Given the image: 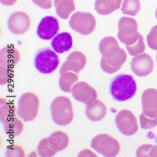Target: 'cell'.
Wrapping results in <instances>:
<instances>
[{
	"instance_id": "6da1fadb",
	"label": "cell",
	"mask_w": 157,
	"mask_h": 157,
	"mask_svg": "<svg viewBox=\"0 0 157 157\" xmlns=\"http://www.w3.org/2000/svg\"><path fill=\"white\" fill-rule=\"evenodd\" d=\"M137 90L136 83L130 75H118L112 79L109 85V93L116 101L123 102L131 99Z\"/></svg>"
},
{
	"instance_id": "7a4b0ae2",
	"label": "cell",
	"mask_w": 157,
	"mask_h": 157,
	"mask_svg": "<svg viewBox=\"0 0 157 157\" xmlns=\"http://www.w3.org/2000/svg\"><path fill=\"white\" fill-rule=\"evenodd\" d=\"M51 112L53 122L59 126L70 124L74 117L72 103L67 96H59L55 98L51 105Z\"/></svg>"
},
{
	"instance_id": "3957f363",
	"label": "cell",
	"mask_w": 157,
	"mask_h": 157,
	"mask_svg": "<svg viewBox=\"0 0 157 157\" xmlns=\"http://www.w3.org/2000/svg\"><path fill=\"white\" fill-rule=\"evenodd\" d=\"M14 105L4 103L1 106V121L3 124L5 134L9 136H16L21 134L24 125L17 116Z\"/></svg>"
},
{
	"instance_id": "277c9868",
	"label": "cell",
	"mask_w": 157,
	"mask_h": 157,
	"mask_svg": "<svg viewBox=\"0 0 157 157\" xmlns=\"http://www.w3.org/2000/svg\"><path fill=\"white\" fill-rule=\"evenodd\" d=\"M39 107L40 100L36 94L25 93L18 100L17 114L24 121H31L38 115Z\"/></svg>"
},
{
	"instance_id": "5b68a950",
	"label": "cell",
	"mask_w": 157,
	"mask_h": 157,
	"mask_svg": "<svg viewBox=\"0 0 157 157\" xmlns=\"http://www.w3.org/2000/svg\"><path fill=\"white\" fill-rule=\"evenodd\" d=\"M34 66L38 72L49 74L57 70L59 64L58 55L49 47L40 49L34 56Z\"/></svg>"
},
{
	"instance_id": "8992f818",
	"label": "cell",
	"mask_w": 157,
	"mask_h": 157,
	"mask_svg": "<svg viewBox=\"0 0 157 157\" xmlns=\"http://www.w3.org/2000/svg\"><path fill=\"white\" fill-rule=\"evenodd\" d=\"M117 37L126 46H131L139 39L141 34L138 32L136 21L132 17H123L118 23Z\"/></svg>"
},
{
	"instance_id": "52a82bcc",
	"label": "cell",
	"mask_w": 157,
	"mask_h": 157,
	"mask_svg": "<svg viewBox=\"0 0 157 157\" xmlns=\"http://www.w3.org/2000/svg\"><path fill=\"white\" fill-rule=\"evenodd\" d=\"M91 146L99 154L105 157H115L121 150L119 142L106 134L95 136L91 142Z\"/></svg>"
},
{
	"instance_id": "ba28073f",
	"label": "cell",
	"mask_w": 157,
	"mask_h": 157,
	"mask_svg": "<svg viewBox=\"0 0 157 157\" xmlns=\"http://www.w3.org/2000/svg\"><path fill=\"white\" fill-rule=\"evenodd\" d=\"M68 24L73 30L80 35L87 36L94 30L96 21L94 17L90 13L77 11L71 16Z\"/></svg>"
},
{
	"instance_id": "9c48e42d",
	"label": "cell",
	"mask_w": 157,
	"mask_h": 157,
	"mask_svg": "<svg viewBox=\"0 0 157 157\" xmlns=\"http://www.w3.org/2000/svg\"><path fill=\"white\" fill-rule=\"evenodd\" d=\"M115 122L119 131L124 136H133L139 128L136 117L128 109H123L119 112L116 117Z\"/></svg>"
},
{
	"instance_id": "30bf717a",
	"label": "cell",
	"mask_w": 157,
	"mask_h": 157,
	"mask_svg": "<svg viewBox=\"0 0 157 157\" xmlns=\"http://www.w3.org/2000/svg\"><path fill=\"white\" fill-rule=\"evenodd\" d=\"M71 92L75 100L86 105L94 101L98 97L96 90L85 81L75 84Z\"/></svg>"
},
{
	"instance_id": "8fae6325",
	"label": "cell",
	"mask_w": 157,
	"mask_h": 157,
	"mask_svg": "<svg viewBox=\"0 0 157 157\" xmlns=\"http://www.w3.org/2000/svg\"><path fill=\"white\" fill-rule=\"evenodd\" d=\"M7 26L10 31L13 34L23 35L26 33L30 27V18L25 12L17 11L10 17Z\"/></svg>"
},
{
	"instance_id": "7c38bea8",
	"label": "cell",
	"mask_w": 157,
	"mask_h": 157,
	"mask_svg": "<svg viewBox=\"0 0 157 157\" xmlns=\"http://www.w3.org/2000/svg\"><path fill=\"white\" fill-rule=\"evenodd\" d=\"M59 29L57 18L53 16H45L41 19L38 24L36 32L40 39L50 40L56 36Z\"/></svg>"
},
{
	"instance_id": "4fadbf2b",
	"label": "cell",
	"mask_w": 157,
	"mask_h": 157,
	"mask_svg": "<svg viewBox=\"0 0 157 157\" xmlns=\"http://www.w3.org/2000/svg\"><path fill=\"white\" fill-rule=\"evenodd\" d=\"M131 68L136 76L145 77L152 72L154 68V62L149 54L143 53L132 59Z\"/></svg>"
},
{
	"instance_id": "5bb4252c",
	"label": "cell",
	"mask_w": 157,
	"mask_h": 157,
	"mask_svg": "<svg viewBox=\"0 0 157 157\" xmlns=\"http://www.w3.org/2000/svg\"><path fill=\"white\" fill-rule=\"evenodd\" d=\"M86 61V56L82 52H73L69 54L61 66L59 74L60 75L67 71L78 74L85 67Z\"/></svg>"
},
{
	"instance_id": "9a60e30c",
	"label": "cell",
	"mask_w": 157,
	"mask_h": 157,
	"mask_svg": "<svg viewBox=\"0 0 157 157\" xmlns=\"http://www.w3.org/2000/svg\"><path fill=\"white\" fill-rule=\"evenodd\" d=\"M142 109L145 116L157 118V90L149 88L144 91L142 96Z\"/></svg>"
},
{
	"instance_id": "2e32d148",
	"label": "cell",
	"mask_w": 157,
	"mask_h": 157,
	"mask_svg": "<svg viewBox=\"0 0 157 157\" xmlns=\"http://www.w3.org/2000/svg\"><path fill=\"white\" fill-rule=\"evenodd\" d=\"M127 59V53L124 49L121 48L117 55L110 58L102 57L100 62L101 70L106 73L113 74L121 69Z\"/></svg>"
},
{
	"instance_id": "e0dca14e",
	"label": "cell",
	"mask_w": 157,
	"mask_h": 157,
	"mask_svg": "<svg viewBox=\"0 0 157 157\" xmlns=\"http://www.w3.org/2000/svg\"><path fill=\"white\" fill-rule=\"evenodd\" d=\"M106 105L100 100H96L86 106L85 114L91 121L97 122L102 120L107 114Z\"/></svg>"
},
{
	"instance_id": "ac0fdd59",
	"label": "cell",
	"mask_w": 157,
	"mask_h": 157,
	"mask_svg": "<svg viewBox=\"0 0 157 157\" xmlns=\"http://www.w3.org/2000/svg\"><path fill=\"white\" fill-rule=\"evenodd\" d=\"M51 45L56 53L61 54L68 52L72 47L73 40L71 34L63 32L56 35L52 38Z\"/></svg>"
},
{
	"instance_id": "d6986e66",
	"label": "cell",
	"mask_w": 157,
	"mask_h": 157,
	"mask_svg": "<svg viewBox=\"0 0 157 157\" xmlns=\"http://www.w3.org/2000/svg\"><path fill=\"white\" fill-rule=\"evenodd\" d=\"M99 51L103 57L110 58L117 55L121 48L117 40L113 37H106L100 42Z\"/></svg>"
},
{
	"instance_id": "ffe728a7",
	"label": "cell",
	"mask_w": 157,
	"mask_h": 157,
	"mask_svg": "<svg viewBox=\"0 0 157 157\" xmlns=\"http://www.w3.org/2000/svg\"><path fill=\"white\" fill-rule=\"evenodd\" d=\"M20 59L19 52L14 47H5L1 52V67L10 70L9 66L14 67Z\"/></svg>"
},
{
	"instance_id": "44dd1931",
	"label": "cell",
	"mask_w": 157,
	"mask_h": 157,
	"mask_svg": "<svg viewBox=\"0 0 157 157\" xmlns=\"http://www.w3.org/2000/svg\"><path fill=\"white\" fill-rule=\"evenodd\" d=\"M49 144L56 152L64 150L70 144V138L64 132H54L48 137Z\"/></svg>"
},
{
	"instance_id": "7402d4cb",
	"label": "cell",
	"mask_w": 157,
	"mask_h": 157,
	"mask_svg": "<svg viewBox=\"0 0 157 157\" xmlns=\"http://www.w3.org/2000/svg\"><path fill=\"white\" fill-rule=\"evenodd\" d=\"M122 0H95L94 9L99 14L108 15L121 8Z\"/></svg>"
},
{
	"instance_id": "603a6c76",
	"label": "cell",
	"mask_w": 157,
	"mask_h": 157,
	"mask_svg": "<svg viewBox=\"0 0 157 157\" xmlns=\"http://www.w3.org/2000/svg\"><path fill=\"white\" fill-rule=\"evenodd\" d=\"M56 13L60 18L67 20L76 10L74 0H54Z\"/></svg>"
},
{
	"instance_id": "cb8c5ba5",
	"label": "cell",
	"mask_w": 157,
	"mask_h": 157,
	"mask_svg": "<svg viewBox=\"0 0 157 157\" xmlns=\"http://www.w3.org/2000/svg\"><path fill=\"white\" fill-rule=\"evenodd\" d=\"M78 80L77 74L70 71L63 73L60 74L59 80V88L65 93H70L71 92L72 88Z\"/></svg>"
},
{
	"instance_id": "d4e9b609",
	"label": "cell",
	"mask_w": 157,
	"mask_h": 157,
	"mask_svg": "<svg viewBox=\"0 0 157 157\" xmlns=\"http://www.w3.org/2000/svg\"><path fill=\"white\" fill-rule=\"evenodd\" d=\"M141 9L139 0H124L121 8L123 14L136 16Z\"/></svg>"
},
{
	"instance_id": "484cf974",
	"label": "cell",
	"mask_w": 157,
	"mask_h": 157,
	"mask_svg": "<svg viewBox=\"0 0 157 157\" xmlns=\"http://www.w3.org/2000/svg\"><path fill=\"white\" fill-rule=\"evenodd\" d=\"M38 154L41 157H52L56 153L51 146H50L48 138H44L42 139L37 147Z\"/></svg>"
},
{
	"instance_id": "4316f807",
	"label": "cell",
	"mask_w": 157,
	"mask_h": 157,
	"mask_svg": "<svg viewBox=\"0 0 157 157\" xmlns=\"http://www.w3.org/2000/svg\"><path fill=\"white\" fill-rule=\"evenodd\" d=\"M127 51L131 56L135 57L144 53L145 50V45L144 37L140 35L139 39L131 46H126Z\"/></svg>"
},
{
	"instance_id": "83f0119b",
	"label": "cell",
	"mask_w": 157,
	"mask_h": 157,
	"mask_svg": "<svg viewBox=\"0 0 157 157\" xmlns=\"http://www.w3.org/2000/svg\"><path fill=\"white\" fill-rule=\"evenodd\" d=\"M139 119L141 128L144 129L153 128L157 124V118H152L148 117L143 112L140 116Z\"/></svg>"
},
{
	"instance_id": "f1b7e54d",
	"label": "cell",
	"mask_w": 157,
	"mask_h": 157,
	"mask_svg": "<svg viewBox=\"0 0 157 157\" xmlns=\"http://www.w3.org/2000/svg\"><path fill=\"white\" fill-rule=\"evenodd\" d=\"M147 42L149 48L157 50V25L151 29L147 35Z\"/></svg>"
},
{
	"instance_id": "f546056e",
	"label": "cell",
	"mask_w": 157,
	"mask_h": 157,
	"mask_svg": "<svg viewBox=\"0 0 157 157\" xmlns=\"http://www.w3.org/2000/svg\"><path fill=\"white\" fill-rule=\"evenodd\" d=\"M6 154L8 157H24L25 152L21 146L14 145L8 149Z\"/></svg>"
},
{
	"instance_id": "4dcf8cb0",
	"label": "cell",
	"mask_w": 157,
	"mask_h": 157,
	"mask_svg": "<svg viewBox=\"0 0 157 157\" xmlns=\"http://www.w3.org/2000/svg\"><path fill=\"white\" fill-rule=\"evenodd\" d=\"M153 145L150 144H146L140 146L137 150V157H150V151Z\"/></svg>"
},
{
	"instance_id": "1f68e13d",
	"label": "cell",
	"mask_w": 157,
	"mask_h": 157,
	"mask_svg": "<svg viewBox=\"0 0 157 157\" xmlns=\"http://www.w3.org/2000/svg\"><path fill=\"white\" fill-rule=\"evenodd\" d=\"M32 2L43 9L48 10L52 7V0H31Z\"/></svg>"
},
{
	"instance_id": "d6a6232c",
	"label": "cell",
	"mask_w": 157,
	"mask_h": 157,
	"mask_svg": "<svg viewBox=\"0 0 157 157\" xmlns=\"http://www.w3.org/2000/svg\"><path fill=\"white\" fill-rule=\"evenodd\" d=\"M17 0H1L2 4L6 6H12L14 5Z\"/></svg>"
},
{
	"instance_id": "836d02e7",
	"label": "cell",
	"mask_w": 157,
	"mask_h": 157,
	"mask_svg": "<svg viewBox=\"0 0 157 157\" xmlns=\"http://www.w3.org/2000/svg\"><path fill=\"white\" fill-rule=\"evenodd\" d=\"M150 157H157V145L153 146L150 151Z\"/></svg>"
},
{
	"instance_id": "e575fe53",
	"label": "cell",
	"mask_w": 157,
	"mask_h": 157,
	"mask_svg": "<svg viewBox=\"0 0 157 157\" xmlns=\"http://www.w3.org/2000/svg\"><path fill=\"white\" fill-rule=\"evenodd\" d=\"M155 16H156V17L157 20V8L156 9V12H155Z\"/></svg>"
},
{
	"instance_id": "d590c367",
	"label": "cell",
	"mask_w": 157,
	"mask_h": 157,
	"mask_svg": "<svg viewBox=\"0 0 157 157\" xmlns=\"http://www.w3.org/2000/svg\"><path fill=\"white\" fill-rule=\"evenodd\" d=\"M156 59H157V55H156Z\"/></svg>"
}]
</instances>
